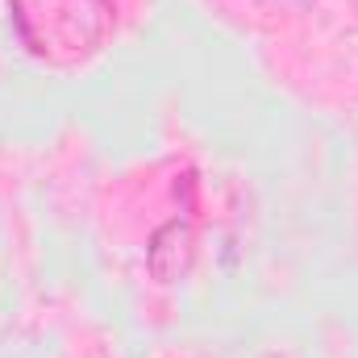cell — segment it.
Masks as SVG:
<instances>
[{
  "label": "cell",
  "mask_w": 358,
  "mask_h": 358,
  "mask_svg": "<svg viewBox=\"0 0 358 358\" xmlns=\"http://www.w3.org/2000/svg\"><path fill=\"white\" fill-rule=\"evenodd\" d=\"M192 259H196V229L187 217L159 225L146 242V271L159 283H179L192 267Z\"/></svg>",
  "instance_id": "1"
}]
</instances>
